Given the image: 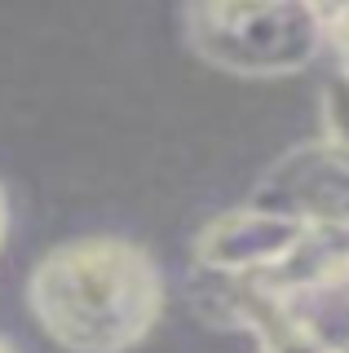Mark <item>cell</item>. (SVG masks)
I'll return each mask as SVG.
<instances>
[{
	"mask_svg": "<svg viewBox=\"0 0 349 353\" xmlns=\"http://www.w3.org/2000/svg\"><path fill=\"white\" fill-rule=\"evenodd\" d=\"M159 261L124 234L62 239L31 265L27 309L62 353H133L163 318Z\"/></svg>",
	"mask_w": 349,
	"mask_h": 353,
	"instance_id": "cell-1",
	"label": "cell"
},
{
	"mask_svg": "<svg viewBox=\"0 0 349 353\" xmlns=\"http://www.w3.org/2000/svg\"><path fill=\"white\" fill-rule=\"evenodd\" d=\"M181 31L203 66L239 80H288L327 49L310 0H181Z\"/></svg>",
	"mask_w": 349,
	"mask_h": 353,
	"instance_id": "cell-2",
	"label": "cell"
},
{
	"mask_svg": "<svg viewBox=\"0 0 349 353\" xmlns=\"http://www.w3.org/2000/svg\"><path fill=\"white\" fill-rule=\"evenodd\" d=\"M252 203L297 221H349V146L332 137L297 141L257 176Z\"/></svg>",
	"mask_w": 349,
	"mask_h": 353,
	"instance_id": "cell-3",
	"label": "cell"
},
{
	"mask_svg": "<svg viewBox=\"0 0 349 353\" xmlns=\"http://www.w3.org/2000/svg\"><path fill=\"white\" fill-rule=\"evenodd\" d=\"M305 221L270 212L248 199L243 208H226L203 221L190 239V270L226 274V279H266L297 248Z\"/></svg>",
	"mask_w": 349,
	"mask_h": 353,
	"instance_id": "cell-4",
	"label": "cell"
},
{
	"mask_svg": "<svg viewBox=\"0 0 349 353\" xmlns=\"http://www.w3.org/2000/svg\"><path fill=\"white\" fill-rule=\"evenodd\" d=\"M270 296L297 305L349 283V221H310L279 270L257 279Z\"/></svg>",
	"mask_w": 349,
	"mask_h": 353,
	"instance_id": "cell-5",
	"label": "cell"
},
{
	"mask_svg": "<svg viewBox=\"0 0 349 353\" xmlns=\"http://www.w3.org/2000/svg\"><path fill=\"white\" fill-rule=\"evenodd\" d=\"M319 119H323V137L349 146V75L332 71L319 93Z\"/></svg>",
	"mask_w": 349,
	"mask_h": 353,
	"instance_id": "cell-6",
	"label": "cell"
},
{
	"mask_svg": "<svg viewBox=\"0 0 349 353\" xmlns=\"http://www.w3.org/2000/svg\"><path fill=\"white\" fill-rule=\"evenodd\" d=\"M327 53H332L336 71H345V75H349V9H345L341 18L327 22Z\"/></svg>",
	"mask_w": 349,
	"mask_h": 353,
	"instance_id": "cell-7",
	"label": "cell"
},
{
	"mask_svg": "<svg viewBox=\"0 0 349 353\" xmlns=\"http://www.w3.org/2000/svg\"><path fill=\"white\" fill-rule=\"evenodd\" d=\"M9 230H14V208H9V190H5V181H0V252H5V243H9Z\"/></svg>",
	"mask_w": 349,
	"mask_h": 353,
	"instance_id": "cell-8",
	"label": "cell"
},
{
	"mask_svg": "<svg viewBox=\"0 0 349 353\" xmlns=\"http://www.w3.org/2000/svg\"><path fill=\"white\" fill-rule=\"evenodd\" d=\"M314 9H319V18L323 22H332V18H341L345 9H349V0H310Z\"/></svg>",
	"mask_w": 349,
	"mask_h": 353,
	"instance_id": "cell-9",
	"label": "cell"
},
{
	"mask_svg": "<svg viewBox=\"0 0 349 353\" xmlns=\"http://www.w3.org/2000/svg\"><path fill=\"white\" fill-rule=\"evenodd\" d=\"M336 353H349V331H341V336H336Z\"/></svg>",
	"mask_w": 349,
	"mask_h": 353,
	"instance_id": "cell-10",
	"label": "cell"
},
{
	"mask_svg": "<svg viewBox=\"0 0 349 353\" xmlns=\"http://www.w3.org/2000/svg\"><path fill=\"white\" fill-rule=\"evenodd\" d=\"M0 353H18V349H14V340H9V336H0Z\"/></svg>",
	"mask_w": 349,
	"mask_h": 353,
	"instance_id": "cell-11",
	"label": "cell"
}]
</instances>
